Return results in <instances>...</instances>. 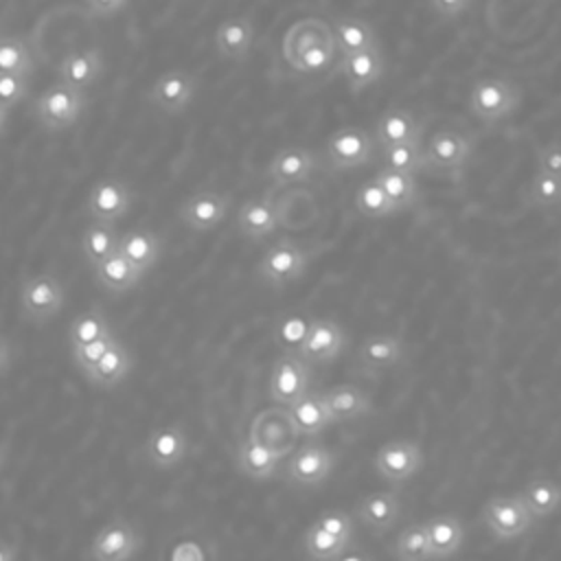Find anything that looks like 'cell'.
<instances>
[{
    "label": "cell",
    "mask_w": 561,
    "mask_h": 561,
    "mask_svg": "<svg viewBox=\"0 0 561 561\" xmlns=\"http://www.w3.org/2000/svg\"><path fill=\"white\" fill-rule=\"evenodd\" d=\"M311 256L313 254L307 245L289 237H280L261 254L254 265V276L272 289H283L305 276Z\"/></svg>",
    "instance_id": "6da1fadb"
},
{
    "label": "cell",
    "mask_w": 561,
    "mask_h": 561,
    "mask_svg": "<svg viewBox=\"0 0 561 561\" xmlns=\"http://www.w3.org/2000/svg\"><path fill=\"white\" fill-rule=\"evenodd\" d=\"M522 103L517 83L504 77H482L469 90V112L484 125H495L515 114Z\"/></svg>",
    "instance_id": "7a4b0ae2"
},
{
    "label": "cell",
    "mask_w": 561,
    "mask_h": 561,
    "mask_svg": "<svg viewBox=\"0 0 561 561\" xmlns=\"http://www.w3.org/2000/svg\"><path fill=\"white\" fill-rule=\"evenodd\" d=\"M88 105V92L57 81L42 90L33 103V116L46 131H64L81 118Z\"/></svg>",
    "instance_id": "3957f363"
},
{
    "label": "cell",
    "mask_w": 561,
    "mask_h": 561,
    "mask_svg": "<svg viewBox=\"0 0 561 561\" xmlns=\"http://www.w3.org/2000/svg\"><path fill=\"white\" fill-rule=\"evenodd\" d=\"M473 156V138L460 129H440L425 142V173L458 180Z\"/></svg>",
    "instance_id": "277c9868"
},
{
    "label": "cell",
    "mask_w": 561,
    "mask_h": 561,
    "mask_svg": "<svg viewBox=\"0 0 561 561\" xmlns=\"http://www.w3.org/2000/svg\"><path fill=\"white\" fill-rule=\"evenodd\" d=\"M375 134L359 125L340 127L324 142V162L331 171L344 173L373 162L377 151Z\"/></svg>",
    "instance_id": "5b68a950"
},
{
    "label": "cell",
    "mask_w": 561,
    "mask_h": 561,
    "mask_svg": "<svg viewBox=\"0 0 561 561\" xmlns=\"http://www.w3.org/2000/svg\"><path fill=\"white\" fill-rule=\"evenodd\" d=\"M248 436L254 443L272 449L276 456L285 458V456L296 451V445H298V438H300V430H298L289 408L270 405V408L259 410L252 416Z\"/></svg>",
    "instance_id": "8992f818"
},
{
    "label": "cell",
    "mask_w": 561,
    "mask_h": 561,
    "mask_svg": "<svg viewBox=\"0 0 561 561\" xmlns=\"http://www.w3.org/2000/svg\"><path fill=\"white\" fill-rule=\"evenodd\" d=\"M66 302V291L61 280L55 274H37L22 283L20 287V307L22 316L35 324L42 327L48 320H53Z\"/></svg>",
    "instance_id": "52a82bcc"
},
{
    "label": "cell",
    "mask_w": 561,
    "mask_h": 561,
    "mask_svg": "<svg viewBox=\"0 0 561 561\" xmlns=\"http://www.w3.org/2000/svg\"><path fill=\"white\" fill-rule=\"evenodd\" d=\"M423 465L425 454L421 445L408 438L388 440L373 456L375 473L390 484H403L412 480L423 469Z\"/></svg>",
    "instance_id": "ba28073f"
},
{
    "label": "cell",
    "mask_w": 561,
    "mask_h": 561,
    "mask_svg": "<svg viewBox=\"0 0 561 561\" xmlns=\"http://www.w3.org/2000/svg\"><path fill=\"white\" fill-rule=\"evenodd\" d=\"M311 366L298 353H280L270 373V399L276 405L291 408L309 392Z\"/></svg>",
    "instance_id": "9c48e42d"
},
{
    "label": "cell",
    "mask_w": 561,
    "mask_h": 561,
    "mask_svg": "<svg viewBox=\"0 0 561 561\" xmlns=\"http://www.w3.org/2000/svg\"><path fill=\"white\" fill-rule=\"evenodd\" d=\"M533 513L522 495H495L482 506V522L495 539H515L530 530Z\"/></svg>",
    "instance_id": "30bf717a"
},
{
    "label": "cell",
    "mask_w": 561,
    "mask_h": 561,
    "mask_svg": "<svg viewBox=\"0 0 561 561\" xmlns=\"http://www.w3.org/2000/svg\"><path fill=\"white\" fill-rule=\"evenodd\" d=\"M197 88H199V77L195 72L173 68L156 77V81L147 90V101L156 110L169 116H178L193 103Z\"/></svg>",
    "instance_id": "8fae6325"
},
{
    "label": "cell",
    "mask_w": 561,
    "mask_h": 561,
    "mask_svg": "<svg viewBox=\"0 0 561 561\" xmlns=\"http://www.w3.org/2000/svg\"><path fill=\"white\" fill-rule=\"evenodd\" d=\"M335 462V451H331L320 440H309L289 456L285 465V478L296 486H320L333 473Z\"/></svg>",
    "instance_id": "7c38bea8"
},
{
    "label": "cell",
    "mask_w": 561,
    "mask_h": 561,
    "mask_svg": "<svg viewBox=\"0 0 561 561\" xmlns=\"http://www.w3.org/2000/svg\"><path fill=\"white\" fill-rule=\"evenodd\" d=\"M232 197L221 191H197L182 199L178 206V219L193 232H208L221 226L230 213Z\"/></svg>",
    "instance_id": "4fadbf2b"
},
{
    "label": "cell",
    "mask_w": 561,
    "mask_h": 561,
    "mask_svg": "<svg viewBox=\"0 0 561 561\" xmlns=\"http://www.w3.org/2000/svg\"><path fill=\"white\" fill-rule=\"evenodd\" d=\"M142 546V537L136 526L125 519L116 517L107 522L90 543V559L92 561H131Z\"/></svg>",
    "instance_id": "5bb4252c"
},
{
    "label": "cell",
    "mask_w": 561,
    "mask_h": 561,
    "mask_svg": "<svg viewBox=\"0 0 561 561\" xmlns=\"http://www.w3.org/2000/svg\"><path fill=\"white\" fill-rule=\"evenodd\" d=\"M408 355L405 340L397 333H373L362 340L355 353V362L362 375L375 377L403 364Z\"/></svg>",
    "instance_id": "9a60e30c"
},
{
    "label": "cell",
    "mask_w": 561,
    "mask_h": 561,
    "mask_svg": "<svg viewBox=\"0 0 561 561\" xmlns=\"http://www.w3.org/2000/svg\"><path fill=\"white\" fill-rule=\"evenodd\" d=\"M346 348V331L333 318H311L309 333L298 348V355L309 366H324L335 362Z\"/></svg>",
    "instance_id": "2e32d148"
},
{
    "label": "cell",
    "mask_w": 561,
    "mask_h": 561,
    "mask_svg": "<svg viewBox=\"0 0 561 561\" xmlns=\"http://www.w3.org/2000/svg\"><path fill=\"white\" fill-rule=\"evenodd\" d=\"M134 204V191L125 180L103 178L96 180L88 193V213L96 221L116 226Z\"/></svg>",
    "instance_id": "e0dca14e"
},
{
    "label": "cell",
    "mask_w": 561,
    "mask_h": 561,
    "mask_svg": "<svg viewBox=\"0 0 561 561\" xmlns=\"http://www.w3.org/2000/svg\"><path fill=\"white\" fill-rule=\"evenodd\" d=\"M320 156L307 147H283L267 164V178L276 186H291L311 180L320 171Z\"/></svg>",
    "instance_id": "ac0fdd59"
},
{
    "label": "cell",
    "mask_w": 561,
    "mask_h": 561,
    "mask_svg": "<svg viewBox=\"0 0 561 561\" xmlns=\"http://www.w3.org/2000/svg\"><path fill=\"white\" fill-rule=\"evenodd\" d=\"M145 460L156 469H173L188 454V434L180 423L149 432L145 440Z\"/></svg>",
    "instance_id": "d6986e66"
},
{
    "label": "cell",
    "mask_w": 561,
    "mask_h": 561,
    "mask_svg": "<svg viewBox=\"0 0 561 561\" xmlns=\"http://www.w3.org/2000/svg\"><path fill=\"white\" fill-rule=\"evenodd\" d=\"M254 37H256V26L252 15L248 13L232 15L219 22V26L215 28V50L219 53L221 59L241 64L243 59H248L254 46Z\"/></svg>",
    "instance_id": "ffe728a7"
},
{
    "label": "cell",
    "mask_w": 561,
    "mask_h": 561,
    "mask_svg": "<svg viewBox=\"0 0 561 561\" xmlns=\"http://www.w3.org/2000/svg\"><path fill=\"white\" fill-rule=\"evenodd\" d=\"M401 508L399 491H375L357 502L355 515L373 535H386L399 522Z\"/></svg>",
    "instance_id": "44dd1931"
},
{
    "label": "cell",
    "mask_w": 561,
    "mask_h": 561,
    "mask_svg": "<svg viewBox=\"0 0 561 561\" xmlns=\"http://www.w3.org/2000/svg\"><path fill=\"white\" fill-rule=\"evenodd\" d=\"M103 70H105V59L99 48L70 50L61 57L57 66L59 81L85 92L99 83V79L103 77Z\"/></svg>",
    "instance_id": "7402d4cb"
},
{
    "label": "cell",
    "mask_w": 561,
    "mask_h": 561,
    "mask_svg": "<svg viewBox=\"0 0 561 561\" xmlns=\"http://www.w3.org/2000/svg\"><path fill=\"white\" fill-rule=\"evenodd\" d=\"M337 72L346 79V88L357 94L373 85H377L386 72V61L381 55V48L362 50L355 55H344L337 61Z\"/></svg>",
    "instance_id": "603a6c76"
},
{
    "label": "cell",
    "mask_w": 561,
    "mask_h": 561,
    "mask_svg": "<svg viewBox=\"0 0 561 561\" xmlns=\"http://www.w3.org/2000/svg\"><path fill=\"white\" fill-rule=\"evenodd\" d=\"M333 39L331 22L322 18H300L287 26L280 39V55L287 66H291L305 50L316 44Z\"/></svg>",
    "instance_id": "cb8c5ba5"
},
{
    "label": "cell",
    "mask_w": 561,
    "mask_h": 561,
    "mask_svg": "<svg viewBox=\"0 0 561 561\" xmlns=\"http://www.w3.org/2000/svg\"><path fill=\"white\" fill-rule=\"evenodd\" d=\"M234 221H237V230L241 232V237H245L252 243H259V241L272 237L280 224L270 195H261V197H252V199L243 202Z\"/></svg>",
    "instance_id": "d4e9b609"
},
{
    "label": "cell",
    "mask_w": 561,
    "mask_h": 561,
    "mask_svg": "<svg viewBox=\"0 0 561 561\" xmlns=\"http://www.w3.org/2000/svg\"><path fill=\"white\" fill-rule=\"evenodd\" d=\"M118 252L142 274H147L164 252V239L151 228H131L121 234Z\"/></svg>",
    "instance_id": "484cf974"
},
{
    "label": "cell",
    "mask_w": 561,
    "mask_h": 561,
    "mask_svg": "<svg viewBox=\"0 0 561 561\" xmlns=\"http://www.w3.org/2000/svg\"><path fill=\"white\" fill-rule=\"evenodd\" d=\"M425 125L405 107H390L386 110L375 125V140L379 149H386L390 145L410 142V140H423Z\"/></svg>",
    "instance_id": "4316f807"
},
{
    "label": "cell",
    "mask_w": 561,
    "mask_h": 561,
    "mask_svg": "<svg viewBox=\"0 0 561 561\" xmlns=\"http://www.w3.org/2000/svg\"><path fill=\"white\" fill-rule=\"evenodd\" d=\"M324 403L333 423H351L373 410L370 394L357 383H337L324 392Z\"/></svg>",
    "instance_id": "83f0119b"
},
{
    "label": "cell",
    "mask_w": 561,
    "mask_h": 561,
    "mask_svg": "<svg viewBox=\"0 0 561 561\" xmlns=\"http://www.w3.org/2000/svg\"><path fill=\"white\" fill-rule=\"evenodd\" d=\"M331 28H333V39H335L342 57L379 46L377 31L368 20L344 15V18H335L331 22Z\"/></svg>",
    "instance_id": "f1b7e54d"
},
{
    "label": "cell",
    "mask_w": 561,
    "mask_h": 561,
    "mask_svg": "<svg viewBox=\"0 0 561 561\" xmlns=\"http://www.w3.org/2000/svg\"><path fill=\"white\" fill-rule=\"evenodd\" d=\"M131 368H134V357L129 348L121 340H116L112 348L103 355V359L85 375V379L99 390H112L129 377Z\"/></svg>",
    "instance_id": "f546056e"
},
{
    "label": "cell",
    "mask_w": 561,
    "mask_h": 561,
    "mask_svg": "<svg viewBox=\"0 0 561 561\" xmlns=\"http://www.w3.org/2000/svg\"><path fill=\"white\" fill-rule=\"evenodd\" d=\"M425 530L434 561L456 554L465 541V526L456 515L440 513L425 519Z\"/></svg>",
    "instance_id": "4dcf8cb0"
},
{
    "label": "cell",
    "mask_w": 561,
    "mask_h": 561,
    "mask_svg": "<svg viewBox=\"0 0 561 561\" xmlns=\"http://www.w3.org/2000/svg\"><path fill=\"white\" fill-rule=\"evenodd\" d=\"M234 460H237V469L250 478V480H256V482H263V480H272L278 471V465H280V456H276L272 449L254 443L250 436L243 438L239 445H237V454H234Z\"/></svg>",
    "instance_id": "1f68e13d"
},
{
    "label": "cell",
    "mask_w": 561,
    "mask_h": 561,
    "mask_svg": "<svg viewBox=\"0 0 561 561\" xmlns=\"http://www.w3.org/2000/svg\"><path fill=\"white\" fill-rule=\"evenodd\" d=\"M142 276L145 274L136 270L121 252H116L114 256H110L107 261L94 267V278L99 287L110 296L129 294L142 280Z\"/></svg>",
    "instance_id": "d6a6232c"
},
{
    "label": "cell",
    "mask_w": 561,
    "mask_h": 561,
    "mask_svg": "<svg viewBox=\"0 0 561 561\" xmlns=\"http://www.w3.org/2000/svg\"><path fill=\"white\" fill-rule=\"evenodd\" d=\"M121 245V234L116 230V226L105 224V221H92L85 230H83V239H81V252L85 263L94 270L96 265H101L103 261H107L110 256H114L118 252Z\"/></svg>",
    "instance_id": "836d02e7"
},
{
    "label": "cell",
    "mask_w": 561,
    "mask_h": 561,
    "mask_svg": "<svg viewBox=\"0 0 561 561\" xmlns=\"http://www.w3.org/2000/svg\"><path fill=\"white\" fill-rule=\"evenodd\" d=\"M519 495L526 502L533 517L541 519V517H548V515L559 511V506H561V482H557L552 478H546V476H537V478H533L524 484Z\"/></svg>",
    "instance_id": "e575fe53"
},
{
    "label": "cell",
    "mask_w": 561,
    "mask_h": 561,
    "mask_svg": "<svg viewBox=\"0 0 561 561\" xmlns=\"http://www.w3.org/2000/svg\"><path fill=\"white\" fill-rule=\"evenodd\" d=\"M289 410L294 414V421H296L300 434H305V436H316V434L324 432L329 425H333V419L324 403V392L309 390Z\"/></svg>",
    "instance_id": "d590c367"
},
{
    "label": "cell",
    "mask_w": 561,
    "mask_h": 561,
    "mask_svg": "<svg viewBox=\"0 0 561 561\" xmlns=\"http://www.w3.org/2000/svg\"><path fill=\"white\" fill-rule=\"evenodd\" d=\"M375 180L383 188V193L388 195V199L392 202L397 213H405V210L416 208V204H419L416 175L392 171V169H379Z\"/></svg>",
    "instance_id": "8d00e7d4"
},
{
    "label": "cell",
    "mask_w": 561,
    "mask_h": 561,
    "mask_svg": "<svg viewBox=\"0 0 561 561\" xmlns=\"http://www.w3.org/2000/svg\"><path fill=\"white\" fill-rule=\"evenodd\" d=\"M394 561H434L425 522H412L399 530L392 541Z\"/></svg>",
    "instance_id": "74e56055"
},
{
    "label": "cell",
    "mask_w": 561,
    "mask_h": 561,
    "mask_svg": "<svg viewBox=\"0 0 561 561\" xmlns=\"http://www.w3.org/2000/svg\"><path fill=\"white\" fill-rule=\"evenodd\" d=\"M381 169H392L410 175L425 173V142L410 140L381 149Z\"/></svg>",
    "instance_id": "f35d334b"
},
{
    "label": "cell",
    "mask_w": 561,
    "mask_h": 561,
    "mask_svg": "<svg viewBox=\"0 0 561 561\" xmlns=\"http://www.w3.org/2000/svg\"><path fill=\"white\" fill-rule=\"evenodd\" d=\"M112 333V324L107 320V316L99 309V307H92L83 313H79L70 327H68V346L70 351L75 348H81L90 342H96L105 335Z\"/></svg>",
    "instance_id": "ab89813d"
},
{
    "label": "cell",
    "mask_w": 561,
    "mask_h": 561,
    "mask_svg": "<svg viewBox=\"0 0 561 561\" xmlns=\"http://www.w3.org/2000/svg\"><path fill=\"white\" fill-rule=\"evenodd\" d=\"M35 70V55L31 44L20 35L0 37V72L2 75H28Z\"/></svg>",
    "instance_id": "60d3db41"
},
{
    "label": "cell",
    "mask_w": 561,
    "mask_h": 561,
    "mask_svg": "<svg viewBox=\"0 0 561 561\" xmlns=\"http://www.w3.org/2000/svg\"><path fill=\"white\" fill-rule=\"evenodd\" d=\"M351 546H353V541L329 535L316 526H309L302 537V550L309 561H335Z\"/></svg>",
    "instance_id": "b9f144b4"
},
{
    "label": "cell",
    "mask_w": 561,
    "mask_h": 561,
    "mask_svg": "<svg viewBox=\"0 0 561 561\" xmlns=\"http://www.w3.org/2000/svg\"><path fill=\"white\" fill-rule=\"evenodd\" d=\"M355 208L366 219H386L394 215V206L383 193V188L377 184V180H366L355 191Z\"/></svg>",
    "instance_id": "7bdbcfd3"
},
{
    "label": "cell",
    "mask_w": 561,
    "mask_h": 561,
    "mask_svg": "<svg viewBox=\"0 0 561 561\" xmlns=\"http://www.w3.org/2000/svg\"><path fill=\"white\" fill-rule=\"evenodd\" d=\"M340 50H337V44L335 39H329V42H322V44H316L311 46L309 50H305L289 68L300 72V75H316V72H324L333 66H337L340 61Z\"/></svg>",
    "instance_id": "ee69618b"
},
{
    "label": "cell",
    "mask_w": 561,
    "mask_h": 561,
    "mask_svg": "<svg viewBox=\"0 0 561 561\" xmlns=\"http://www.w3.org/2000/svg\"><path fill=\"white\" fill-rule=\"evenodd\" d=\"M311 327V318H305L300 313L285 316L274 327V342L283 348V353H298L302 346L307 333Z\"/></svg>",
    "instance_id": "f6af8a7d"
},
{
    "label": "cell",
    "mask_w": 561,
    "mask_h": 561,
    "mask_svg": "<svg viewBox=\"0 0 561 561\" xmlns=\"http://www.w3.org/2000/svg\"><path fill=\"white\" fill-rule=\"evenodd\" d=\"M31 88L28 75H0V118L2 127H7L9 112L18 107L26 96Z\"/></svg>",
    "instance_id": "bcb514c9"
},
{
    "label": "cell",
    "mask_w": 561,
    "mask_h": 561,
    "mask_svg": "<svg viewBox=\"0 0 561 561\" xmlns=\"http://www.w3.org/2000/svg\"><path fill=\"white\" fill-rule=\"evenodd\" d=\"M528 197L537 208H557L561 206V178L537 171L530 180Z\"/></svg>",
    "instance_id": "7dc6e473"
},
{
    "label": "cell",
    "mask_w": 561,
    "mask_h": 561,
    "mask_svg": "<svg viewBox=\"0 0 561 561\" xmlns=\"http://www.w3.org/2000/svg\"><path fill=\"white\" fill-rule=\"evenodd\" d=\"M311 526L329 533V535H335L340 539H346V541H353L355 537V522L353 517L346 513V511H340V508H331V511H324L322 515H318Z\"/></svg>",
    "instance_id": "c3c4849f"
},
{
    "label": "cell",
    "mask_w": 561,
    "mask_h": 561,
    "mask_svg": "<svg viewBox=\"0 0 561 561\" xmlns=\"http://www.w3.org/2000/svg\"><path fill=\"white\" fill-rule=\"evenodd\" d=\"M116 340H118V337H116L114 333H110V335H105V337H101V340H96V342H90V344H85V346H81V348L70 351L72 362H75V366L83 373V377L103 359V355L112 348V344H114Z\"/></svg>",
    "instance_id": "681fc988"
},
{
    "label": "cell",
    "mask_w": 561,
    "mask_h": 561,
    "mask_svg": "<svg viewBox=\"0 0 561 561\" xmlns=\"http://www.w3.org/2000/svg\"><path fill=\"white\" fill-rule=\"evenodd\" d=\"M537 167H539L537 171H541V173L561 178V142L559 140H552V142H546L539 147Z\"/></svg>",
    "instance_id": "f907efd6"
},
{
    "label": "cell",
    "mask_w": 561,
    "mask_h": 561,
    "mask_svg": "<svg viewBox=\"0 0 561 561\" xmlns=\"http://www.w3.org/2000/svg\"><path fill=\"white\" fill-rule=\"evenodd\" d=\"M473 0H430V9L440 18V20H456L462 13L469 11Z\"/></svg>",
    "instance_id": "816d5d0a"
},
{
    "label": "cell",
    "mask_w": 561,
    "mask_h": 561,
    "mask_svg": "<svg viewBox=\"0 0 561 561\" xmlns=\"http://www.w3.org/2000/svg\"><path fill=\"white\" fill-rule=\"evenodd\" d=\"M92 18H112L121 13L129 0H83Z\"/></svg>",
    "instance_id": "f5cc1de1"
},
{
    "label": "cell",
    "mask_w": 561,
    "mask_h": 561,
    "mask_svg": "<svg viewBox=\"0 0 561 561\" xmlns=\"http://www.w3.org/2000/svg\"><path fill=\"white\" fill-rule=\"evenodd\" d=\"M191 559H202V552L195 543H186L173 550V561H191Z\"/></svg>",
    "instance_id": "db71d44e"
},
{
    "label": "cell",
    "mask_w": 561,
    "mask_h": 561,
    "mask_svg": "<svg viewBox=\"0 0 561 561\" xmlns=\"http://www.w3.org/2000/svg\"><path fill=\"white\" fill-rule=\"evenodd\" d=\"M335 561H375L368 552H364L362 548H355V546H351L344 554H340Z\"/></svg>",
    "instance_id": "11a10c76"
},
{
    "label": "cell",
    "mask_w": 561,
    "mask_h": 561,
    "mask_svg": "<svg viewBox=\"0 0 561 561\" xmlns=\"http://www.w3.org/2000/svg\"><path fill=\"white\" fill-rule=\"evenodd\" d=\"M18 554H20L18 546L11 543L9 539H4V541L0 543V561H18Z\"/></svg>",
    "instance_id": "9f6ffc18"
},
{
    "label": "cell",
    "mask_w": 561,
    "mask_h": 561,
    "mask_svg": "<svg viewBox=\"0 0 561 561\" xmlns=\"http://www.w3.org/2000/svg\"><path fill=\"white\" fill-rule=\"evenodd\" d=\"M2 373H9V340H2Z\"/></svg>",
    "instance_id": "6f0895ef"
}]
</instances>
